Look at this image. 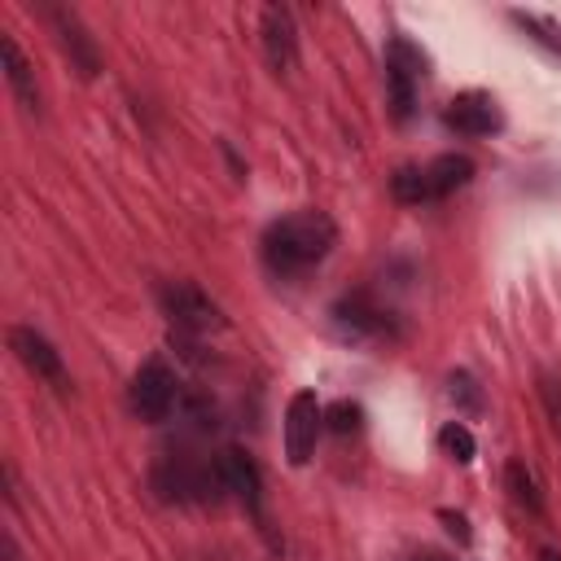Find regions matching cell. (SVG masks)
<instances>
[{
	"instance_id": "8",
	"label": "cell",
	"mask_w": 561,
	"mask_h": 561,
	"mask_svg": "<svg viewBox=\"0 0 561 561\" xmlns=\"http://www.w3.org/2000/svg\"><path fill=\"white\" fill-rule=\"evenodd\" d=\"M333 324L355 337V342H381V337H394V316L377 302H368V294H351L342 302H333Z\"/></svg>"
},
{
	"instance_id": "22",
	"label": "cell",
	"mask_w": 561,
	"mask_h": 561,
	"mask_svg": "<svg viewBox=\"0 0 561 561\" xmlns=\"http://www.w3.org/2000/svg\"><path fill=\"white\" fill-rule=\"evenodd\" d=\"M438 517L447 522V530H451V535H456L460 543H469V526H465V517H460V513H451V508H443Z\"/></svg>"
},
{
	"instance_id": "19",
	"label": "cell",
	"mask_w": 561,
	"mask_h": 561,
	"mask_svg": "<svg viewBox=\"0 0 561 561\" xmlns=\"http://www.w3.org/2000/svg\"><path fill=\"white\" fill-rule=\"evenodd\" d=\"M438 447L456 460V465H469L473 460V451H478V443H473V434L460 425V421H447L443 430H438Z\"/></svg>"
},
{
	"instance_id": "18",
	"label": "cell",
	"mask_w": 561,
	"mask_h": 561,
	"mask_svg": "<svg viewBox=\"0 0 561 561\" xmlns=\"http://www.w3.org/2000/svg\"><path fill=\"white\" fill-rule=\"evenodd\" d=\"M324 425H329L337 438L359 434V425H364V408H359L355 399H337V403H329V408H324Z\"/></svg>"
},
{
	"instance_id": "6",
	"label": "cell",
	"mask_w": 561,
	"mask_h": 561,
	"mask_svg": "<svg viewBox=\"0 0 561 561\" xmlns=\"http://www.w3.org/2000/svg\"><path fill=\"white\" fill-rule=\"evenodd\" d=\"M320 430H324V408H320L316 390H298L285 403V456H289V465H307L311 460Z\"/></svg>"
},
{
	"instance_id": "24",
	"label": "cell",
	"mask_w": 561,
	"mask_h": 561,
	"mask_svg": "<svg viewBox=\"0 0 561 561\" xmlns=\"http://www.w3.org/2000/svg\"><path fill=\"white\" fill-rule=\"evenodd\" d=\"M539 561H561V552H557V548H543V552H539Z\"/></svg>"
},
{
	"instance_id": "15",
	"label": "cell",
	"mask_w": 561,
	"mask_h": 561,
	"mask_svg": "<svg viewBox=\"0 0 561 561\" xmlns=\"http://www.w3.org/2000/svg\"><path fill=\"white\" fill-rule=\"evenodd\" d=\"M508 22H513L526 39H535L539 48H548V53L561 57V22H557V18H548V13H530V9H508Z\"/></svg>"
},
{
	"instance_id": "7",
	"label": "cell",
	"mask_w": 561,
	"mask_h": 561,
	"mask_svg": "<svg viewBox=\"0 0 561 561\" xmlns=\"http://www.w3.org/2000/svg\"><path fill=\"white\" fill-rule=\"evenodd\" d=\"M44 18L53 22L57 44H61V53L70 57V66H75L83 79H96V70H101V48H96V39L88 35V26L79 22V13H70L66 4H44Z\"/></svg>"
},
{
	"instance_id": "21",
	"label": "cell",
	"mask_w": 561,
	"mask_h": 561,
	"mask_svg": "<svg viewBox=\"0 0 561 561\" xmlns=\"http://www.w3.org/2000/svg\"><path fill=\"white\" fill-rule=\"evenodd\" d=\"M539 403H543V412H548V421H552V430L561 434V377H539Z\"/></svg>"
},
{
	"instance_id": "2",
	"label": "cell",
	"mask_w": 561,
	"mask_h": 561,
	"mask_svg": "<svg viewBox=\"0 0 561 561\" xmlns=\"http://www.w3.org/2000/svg\"><path fill=\"white\" fill-rule=\"evenodd\" d=\"M153 491H158L162 500H175V504H206V500H219V491H224L219 460L206 465V460H193V456H167V460L153 469Z\"/></svg>"
},
{
	"instance_id": "1",
	"label": "cell",
	"mask_w": 561,
	"mask_h": 561,
	"mask_svg": "<svg viewBox=\"0 0 561 561\" xmlns=\"http://www.w3.org/2000/svg\"><path fill=\"white\" fill-rule=\"evenodd\" d=\"M337 245V224L324 215V210H294V215H280L276 224H267L259 250H263V263L267 272L276 276H302L311 272L316 263L329 259V250Z\"/></svg>"
},
{
	"instance_id": "5",
	"label": "cell",
	"mask_w": 561,
	"mask_h": 561,
	"mask_svg": "<svg viewBox=\"0 0 561 561\" xmlns=\"http://www.w3.org/2000/svg\"><path fill=\"white\" fill-rule=\"evenodd\" d=\"M421 75H425V53H421L412 39L394 35V39L386 44V92H390V114H394V123H408V118H412Z\"/></svg>"
},
{
	"instance_id": "17",
	"label": "cell",
	"mask_w": 561,
	"mask_h": 561,
	"mask_svg": "<svg viewBox=\"0 0 561 561\" xmlns=\"http://www.w3.org/2000/svg\"><path fill=\"white\" fill-rule=\"evenodd\" d=\"M390 193H394V202H403V206H421V202H430L425 167H399V171L390 175Z\"/></svg>"
},
{
	"instance_id": "16",
	"label": "cell",
	"mask_w": 561,
	"mask_h": 561,
	"mask_svg": "<svg viewBox=\"0 0 561 561\" xmlns=\"http://www.w3.org/2000/svg\"><path fill=\"white\" fill-rule=\"evenodd\" d=\"M504 486H508V495H513V504H522L526 513H543V495H539V482H535V473L526 469V460H508L504 465Z\"/></svg>"
},
{
	"instance_id": "12",
	"label": "cell",
	"mask_w": 561,
	"mask_h": 561,
	"mask_svg": "<svg viewBox=\"0 0 561 561\" xmlns=\"http://www.w3.org/2000/svg\"><path fill=\"white\" fill-rule=\"evenodd\" d=\"M443 123L460 136H491V131H500V105L486 92H460L447 101Z\"/></svg>"
},
{
	"instance_id": "14",
	"label": "cell",
	"mask_w": 561,
	"mask_h": 561,
	"mask_svg": "<svg viewBox=\"0 0 561 561\" xmlns=\"http://www.w3.org/2000/svg\"><path fill=\"white\" fill-rule=\"evenodd\" d=\"M0 61H4V79H9L13 96L22 101V110L39 114V83H35V70H31V61L22 57V48H18L13 35H0Z\"/></svg>"
},
{
	"instance_id": "23",
	"label": "cell",
	"mask_w": 561,
	"mask_h": 561,
	"mask_svg": "<svg viewBox=\"0 0 561 561\" xmlns=\"http://www.w3.org/2000/svg\"><path fill=\"white\" fill-rule=\"evenodd\" d=\"M0 561H22V552H18V539H13L9 530L0 535Z\"/></svg>"
},
{
	"instance_id": "11",
	"label": "cell",
	"mask_w": 561,
	"mask_h": 561,
	"mask_svg": "<svg viewBox=\"0 0 561 561\" xmlns=\"http://www.w3.org/2000/svg\"><path fill=\"white\" fill-rule=\"evenodd\" d=\"M259 31H263V53H267V66L276 75H289L298 66V31H294V18L285 4H267L263 18H259Z\"/></svg>"
},
{
	"instance_id": "10",
	"label": "cell",
	"mask_w": 561,
	"mask_h": 561,
	"mask_svg": "<svg viewBox=\"0 0 561 561\" xmlns=\"http://www.w3.org/2000/svg\"><path fill=\"white\" fill-rule=\"evenodd\" d=\"M9 351H13V355H18L35 377L53 381L57 390H66V386H70L66 364H61V351H57L44 333H35L31 324H13V329H9Z\"/></svg>"
},
{
	"instance_id": "9",
	"label": "cell",
	"mask_w": 561,
	"mask_h": 561,
	"mask_svg": "<svg viewBox=\"0 0 561 561\" xmlns=\"http://www.w3.org/2000/svg\"><path fill=\"white\" fill-rule=\"evenodd\" d=\"M219 478H224V491H232L245 513L263 526V478H259V465L245 447H224L219 451ZM267 530V526H263Z\"/></svg>"
},
{
	"instance_id": "20",
	"label": "cell",
	"mask_w": 561,
	"mask_h": 561,
	"mask_svg": "<svg viewBox=\"0 0 561 561\" xmlns=\"http://www.w3.org/2000/svg\"><path fill=\"white\" fill-rule=\"evenodd\" d=\"M447 394H451L456 408H465V412H482V390H478V381H473L469 373H451V377H447Z\"/></svg>"
},
{
	"instance_id": "4",
	"label": "cell",
	"mask_w": 561,
	"mask_h": 561,
	"mask_svg": "<svg viewBox=\"0 0 561 561\" xmlns=\"http://www.w3.org/2000/svg\"><path fill=\"white\" fill-rule=\"evenodd\" d=\"M127 403H131V412H136L140 421H167V416L175 412V403H180V381H175V373H171V364H167L162 355H153V359H145V364L136 368V377H131V386H127Z\"/></svg>"
},
{
	"instance_id": "13",
	"label": "cell",
	"mask_w": 561,
	"mask_h": 561,
	"mask_svg": "<svg viewBox=\"0 0 561 561\" xmlns=\"http://www.w3.org/2000/svg\"><path fill=\"white\" fill-rule=\"evenodd\" d=\"M473 158L469 153H438L434 162H425V188H430V202H443L451 197L456 188H465L473 180Z\"/></svg>"
},
{
	"instance_id": "3",
	"label": "cell",
	"mask_w": 561,
	"mask_h": 561,
	"mask_svg": "<svg viewBox=\"0 0 561 561\" xmlns=\"http://www.w3.org/2000/svg\"><path fill=\"white\" fill-rule=\"evenodd\" d=\"M158 307H162V316L171 320L175 333L202 337V333L224 329V311H219V307L210 302V294H206L202 285H193V280H167V285L158 289Z\"/></svg>"
}]
</instances>
